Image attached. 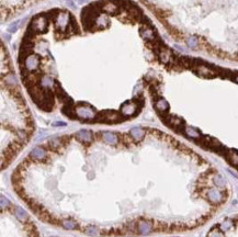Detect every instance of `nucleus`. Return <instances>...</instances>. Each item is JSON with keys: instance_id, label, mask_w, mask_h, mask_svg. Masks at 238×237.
Returning a JSON list of instances; mask_svg holds the SVG:
<instances>
[{"instance_id": "nucleus-20", "label": "nucleus", "mask_w": 238, "mask_h": 237, "mask_svg": "<svg viewBox=\"0 0 238 237\" xmlns=\"http://www.w3.org/2000/svg\"><path fill=\"white\" fill-rule=\"evenodd\" d=\"M152 228V224L148 223V222H142L140 224V232L142 234H146L148 232L150 231Z\"/></svg>"}, {"instance_id": "nucleus-14", "label": "nucleus", "mask_w": 238, "mask_h": 237, "mask_svg": "<svg viewBox=\"0 0 238 237\" xmlns=\"http://www.w3.org/2000/svg\"><path fill=\"white\" fill-rule=\"evenodd\" d=\"M168 108H169V104H168V102L165 99L157 100V102H156V109L158 110L159 112H166L168 110Z\"/></svg>"}, {"instance_id": "nucleus-25", "label": "nucleus", "mask_w": 238, "mask_h": 237, "mask_svg": "<svg viewBox=\"0 0 238 237\" xmlns=\"http://www.w3.org/2000/svg\"><path fill=\"white\" fill-rule=\"evenodd\" d=\"M6 82L8 85H14L16 83V78L13 75H9L6 77Z\"/></svg>"}, {"instance_id": "nucleus-10", "label": "nucleus", "mask_w": 238, "mask_h": 237, "mask_svg": "<svg viewBox=\"0 0 238 237\" xmlns=\"http://www.w3.org/2000/svg\"><path fill=\"white\" fill-rule=\"evenodd\" d=\"M76 137L78 138L79 141H81V142H90V141L92 139V135L89 131L82 130V131L77 132Z\"/></svg>"}, {"instance_id": "nucleus-11", "label": "nucleus", "mask_w": 238, "mask_h": 237, "mask_svg": "<svg viewBox=\"0 0 238 237\" xmlns=\"http://www.w3.org/2000/svg\"><path fill=\"white\" fill-rule=\"evenodd\" d=\"M117 5H115L113 1H111L110 2H107V1H103V6H102V9H103L104 11H107V12L109 13H115L116 11H117Z\"/></svg>"}, {"instance_id": "nucleus-2", "label": "nucleus", "mask_w": 238, "mask_h": 237, "mask_svg": "<svg viewBox=\"0 0 238 237\" xmlns=\"http://www.w3.org/2000/svg\"><path fill=\"white\" fill-rule=\"evenodd\" d=\"M76 114L81 118L89 120L94 118V111L89 106H79L76 108Z\"/></svg>"}, {"instance_id": "nucleus-4", "label": "nucleus", "mask_w": 238, "mask_h": 237, "mask_svg": "<svg viewBox=\"0 0 238 237\" xmlns=\"http://www.w3.org/2000/svg\"><path fill=\"white\" fill-rule=\"evenodd\" d=\"M70 19H71V15H69V13L61 12L56 17V24H57V26L61 29V31H64L65 29L68 28V25L70 23Z\"/></svg>"}, {"instance_id": "nucleus-24", "label": "nucleus", "mask_w": 238, "mask_h": 237, "mask_svg": "<svg viewBox=\"0 0 238 237\" xmlns=\"http://www.w3.org/2000/svg\"><path fill=\"white\" fill-rule=\"evenodd\" d=\"M52 83H53L52 78H49V77H43V79H42V85L43 86L49 87V85H52Z\"/></svg>"}, {"instance_id": "nucleus-23", "label": "nucleus", "mask_w": 238, "mask_h": 237, "mask_svg": "<svg viewBox=\"0 0 238 237\" xmlns=\"http://www.w3.org/2000/svg\"><path fill=\"white\" fill-rule=\"evenodd\" d=\"M214 181H215V183L217 184V186H220V187H223V186H225V180L220 177V176H216L215 178H214Z\"/></svg>"}, {"instance_id": "nucleus-3", "label": "nucleus", "mask_w": 238, "mask_h": 237, "mask_svg": "<svg viewBox=\"0 0 238 237\" xmlns=\"http://www.w3.org/2000/svg\"><path fill=\"white\" fill-rule=\"evenodd\" d=\"M194 69H196V73L202 77H208L210 78V77H214V76L217 75L216 70H214L213 68H210L208 66L204 65L203 63H200L199 65H196Z\"/></svg>"}, {"instance_id": "nucleus-16", "label": "nucleus", "mask_w": 238, "mask_h": 237, "mask_svg": "<svg viewBox=\"0 0 238 237\" xmlns=\"http://www.w3.org/2000/svg\"><path fill=\"white\" fill-rule=\"evenodd\" d=\"M184 132H185V134H187L188 136H190V137H192V138H200L201 137V134L196 131V129H193V127L187 126V127H185V130H184Z\"/></svg>"}, {"instance_id": "nucleus-17", "label": "nucleus", "mask_w": 238, "mask_h": 237, "mask_svg": "<svg viewBox=\"0 0 238 237\" xmlns=\"http://www.w3.org/2000/svg\"><path fill=\"white\" fill-rule=\"evenodd\" d=\"M131 135L133 136V137L135 138V139H140V138L144 136V131L140 129V127H134V129H132L131 130Z\"/></svg>"}, {"instance_id": "nucleus-7", "label": "nucleus", "mask_w": 238, "mask_h": 237, "mask_svg": "<svg viewBox=\"0 0 238 237\" xmlns=\"http://www.w3.org/2000/svg\"><path fill=\"white\" fill-rule=\"evenodd\" d=\"M140 35L145 38V40H147V41H154L155 40V32L152 29V26L145 25V26H143L140 29Z\"/></svg>"}, {"instance_id": "nucleus-22", "label": "nucleus", "mask_w": 238, "mask_h": 237, "mask_svg": "<svg viewBox=\"0 0 238 237\" xmlns=\"http://www.w3.org/2000/svg\"><path fill=\"white\" fill-rule=\"evenodd\" d=\"M21 21H16L14 23H12V24L10 25L9 28H8V31L9 32H11V33H14V32L18 30V28H19V23H20Z\"/></svg>"}, {"instance_id": "nucleus-15", "label": "nucleus", "mask_w": 238, "mask_h": 237, "mask_svg": "<svg viewBox=\"0 0 238 237\" xmlns=\"http://www.w3.org/2000/svg\"><path fill=\"white\" fill-rule=\"evenodd\" d=\"M227 158L233 165L238 167V151L237 150H228L227 151Z\"/></svg>"}, {"instance_id": "nucleus-9", "label": "nucleus", "mask_w": 238, "mask_h": 237, "mask_svg": "<svg viewBox=\"0 0 238 237\" xmlns=\"http://www.w3.org/2000/svg\"><path fill=\"white\" fill-rule=\"evenodd\" d=\"M121 112L124 115H132V114H134L136 112V104L132 103V102H126L121 108Z\"/></svg>"}, {"instance_id": "nucleus-8", "label": "nucleus", "mask_w": 238, "mask_h": 237, "mask_svg": "<svg viewBox=\"0 0 238 237\" xmlns=\"http://www.w3.org/2000/svg\"><path fill=\"white\" fill-rule=\"evenodd\" d=\"M100 115H101V120H103L104 122H116L120 118V115L113 111H105Z\"/></svg>"}, {"instance_id": "nucleus-5", "label": "nucleus", "mask_w": 238, "mask_h": 237, "mask_svg": "<svg viewBox=\"0 0 238 237\" xmlns=\"http://www.w3.org/2000/svg\"><path fill=\"white\" fill-rule=\"evenodd\" d=\"M24 66L26 67L28 70H34L38 67V64H40V58L35 54H29L28 56L25 57L24 59Z\"/></svg>"}, {"instance_id": "nucleus-18", "label": "nucleus", "mask_w": 238, "mask_h": 237, "mask_svg": "<svg viewBox=\"0 0 238 237\" xmlns=\"http://www.w3.org/2000/svg\"><path fill=\"white\" fill-rule=\"evenodd\" d=\"M220 193L218 192V191H216V190H214V189H212V190H210V192H208V199L211 200L212 202H218L220 200Z\"/></svg>"}, {"instance_id": "nucleus-27", "label": "nucleus", "mask_w": 238, "mask_h": 237, "mask_svg": "<svg viewBox=\"0 0 238 237\" xmlns=\"http://www.w3.org/2000/svg\"><path fill=\"white\" fill-rule=\"evenodd\" d=\"M64 226H65L66 228H69V230H71V228H73V227H75V224H73V222H70V221H67V222H64Z\"/></svg>"}, {"instance_id": "nucleus-31", "label": "nucleus", "mask_w": 238, "mask_h": 237, "mask_svg": "<svg viewBox=\"0 0 238 237\" xmlns=\"http://www.w3.org/2000/svg\"><path fill=\"white\" fill-rule=\"evenodd\" d=\"M235 81H236V82H238V75L235 77Z\"/></svg>"}, {"instance_id": "nucleus-29", "label": "nucleus", "mask_w": 238, "mask_h": 237, "mask_svg": "<svg viewBox=\"0 0 238 237\" xmlns=\"http://www.w3.org/2000/svg\"><path fill=\"white\" fill-rule=\"evenodd\" d=\"M76 2H77L78 5H84V3L87 2V0H76Z\"/></svg>"}, {"instance_id": "nucleus-12", "label": "nucleus", "mask_w": 238, "mask_h": 237, "mask_svg": "<svg viewBox=\"0 0 238 237\" xmlns=\"http://www.w3.org/2000/svg\"><path fill=\"white\" fill-rule=\"evenodd\" d=\"M102 136H103L104 142H107V143L109 144H115L117 142L116 135L113 134V133H111V132H104L103 134H102Z\"/></svg>"}, {"instance_id": "nucleus-30", "label": "nucleus", "mask_w": 238, "mask_h": 237, "mask_svg": "<svg viewBox=\"0 0 238 237\" xmlns=\"http://www.w3.org/2000/svg\"><path fill=\"white\" fill-rule=\"evenodd\" d=\"M66 2L68 3V6H69V7H71V8H73V7H75V6H73V2L71 1V0H66Z\"/></svg>"}, {"instance_id": "nucleus-19", "label": "nucleus", "mask_w": 238, "mask_h": 237, "mask_svg": "<svg viewBox=\"0 0 238 237\" xmlns=\"http://www.w3.org/2000/svg\"><path fill=\"white\" fill-rule=\"evenodd\" d=\"M167 122H168V124H170L173 127H179L180 125H182V121L180 118H175V116H169L167 118Z\"/></svg>"}, {"instance_id": "nucleus-28", "label": "nucleus", "mask_w": 238, "mask_h": 237, "mask_svg": "<svg viewBox=\"0 0 238 237\" xmlns=\"http://www.w3.org/2000/svg\"><path fill=\"white\" fill-rule=\"evenodd\" d=\"M54 126H65V123H63V122H55V123H54Z\"/></svg>"}, {"instance_id": "nucleus-26", "label": "nucleus", "mask_w": 238, "mask_h": 237, "mask_svg": "<svg viewBox=\"0 0 238 237\" xmlns=\"http://www.w3.org/2000/svg\"><path fill=\"white\" fill-rule=\"evenodd\" d=\"M16 214H17V216H18V217H20L21 219H23V218L26 217V214H25V213L23 212V211H22L20 207H18V209H17V212H16Z\"/></svg>"}, {"instance_id": "nucleus-1", "label": "nucleus", "mask_w": 238, "mask_h": 237, "mask_svg": "<svg viewBox=\"0 0 238 237\" xmlns=\"http://www.w3.org/2000/svg\"><path fill=\"white\" fill-rule=\"evenodd\" d=\"M29 30L33 33H42L47 30V18L45 15H37L31 21Z\"/></svg>"}, {"instance_id": "nucleus-21", "label": "nucleus", "mask_w": 238, "mask_h": 237, "mask_svg": "<svg viewBox=\"0 0 238 237\" xmlns=\"http://www.w3.org/2000/svg\"><path fill=\"white\" fill-rule=\"evenodd\" d=\"M198 43H199V41H198V38L196 36H190L187 40V44H188V46L191 47V48H196V46H198Z\"/></svg>"}, {"instance_id": "nucleus-6", "label": "nucleus", "mask_w": 238, "mask_h": 237, "mask_svg": "<svg viewBox=\"0 0 238 237\" xmlns=\"http://www.w3.org/2000/svg\"><path fill=\"white\" fill-rule=\"evenodd\" d=\"M158 57L159 59L162 63H165V64L172 61V54H171V52L169 50L165 48V47L158 48Z\"/></svg>"}, {"instance_id": "nucleus-13", "label": "nucleus", "mask_w": 238, "mask_h": 237, "mask_svg": "<svg viewBox=\"0 0 238 237\" xmlns=\"http://www.w3.org/2000/svg\"><path fill=\"white\" fill-rule=\"evenodd\" d=\"M31 157L35 159H42L45 157V150L41 147H35L34 149L31 151Z\"/></svg>"}]
</instances>
